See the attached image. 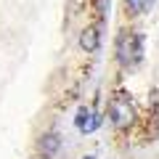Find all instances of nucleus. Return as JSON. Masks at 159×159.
<instances>
[{
  "instance_id": "obj_1",
  "label": "nucleus",
  "mask_w": 159,
  "mask_h": 159,
  "mask_svg": "<svg viewBox=\"0 0 159 159\" xmlns=\"http://www.w3.org/2000/svg\"><path fill=\"white\" fill-rule=\"evenodd\" d=\"M143 58V37L138 32H122L117 37V61L125 69L138 66Z\"/></svg>"
},
{
  "instance_id": "obj_2",
  "label": "nucleus",
  "mask_w": 159,
  "mask_h": 159,
  "mask_svg": "<svg viewBox=\"0 0 159 159\" xmlns=\"http://www.w3.org/2000/svg\"><path fill=\"white\" fill-rule=\"evenodd\" d=\"M109 114H111L114 127H119V130H127V127L135 125V106H133V101L125 98V96L114 98V101L109 103Z\"/></svg>"
},
{
  "instance_id": "obj_3",
  "label": "nucleus",
  "mask_w": 159,
  "mask_h": 159,
  "mask_svg": "<svg viewBox=\"0 0 159 159\" xmlns=\"http://www.w3.org/2000/svg\"><path fill=\"white\" fill-rule=\"evenodd\" d=\"M58 148H61V138H58V133H45V135H40L37 141V154L40 159H53L58 154Z\"/></svg>"
},
{
  "instance_id": "obj_4",
  "label": "nucleus",
  "mask_w": 159,
  "mask_h": 159,
  "mask_svg": "<svg viewBox=\"0 0 159 159\" xmlns=\"http://www.w3.org/2000/svg\"><path fill=\"white\" fill-rule=\"evenodd\" d=\"M80 45H82V51L96 53L98 45H101V29H98V27H88V29H82V34H80Z\"/></svg>"
},
{
  "instance_id": "obj_5",
  "label": "nucleus",
  "mask_w": 159,
  "mask_h": 159,
  "mask_svg": "<svg viewBox=\"0 0 159 159\" xmlns=\"http://www.w3.org/2000/svg\"><path fill=\"white\" fill-rule=\"evenodd\" d=\"M125 6L130 8L133 13H146L148 8L154 6V0H125Z\"/></svg>"
},
{
  "instance_id": "obj_6",
  "label": "nucleus",
  "mask_w": 159,
  "mask_h": 159,
  "mask_svg": "<svg viewBox=\"0 0 159 159\" xmlns=\"http://www.w3.org/2000/svg\"><path fill=\"white\" fill-rule=\"evenodd\" d=\"M98 125H101V114L98 111H90V117L85 119V125L80 127L82 133H93V130H98Z\"/></svg>"
},
{
  "instance_id": "obj_7",
  "label": "nucleus",
  "mask_w": 159,
  "mask_h": 159,
  "mask_svg": "<svg viewBox=\"0 0 159 159\" xmlns=\"http://www.w3.org/2000/svg\"><path fill=\"white\" fill-rule=\"evenodd\" d=\"M85 119H88V109H80V111H77V127L85 125Z\"/></svg>"
},
{
  "instance_id": "obj_8",
  "label": "nucleus",
  "mask_w": 159,
  "mask_h": 159,
  "mask_svg": "<svg viewBox=\"0 0 159 159\" xmlns=\"http://www.w3.org/2000/svg\"><path fill=\"white\" fill-rule=\"evenodd\" d=\"M85 159H93V157H85Z\"/></svg>"
}]
</instances>
